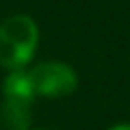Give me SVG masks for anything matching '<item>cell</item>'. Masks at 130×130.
<instances>
[{"instance_id":"6da1fadb","label":"cell","mask_w":130,"mask_h":130,"mask_svg":"<svg viewBox=\"0 0 130 130\" xmlns=\"http://www.w3.org/2000/svg\"><path fill=\"white\" fill-rule=\"evenodd\" d=\"M39 45V26L26 14H14L0 22V65L14 71L30 63Z\"/></svg>"},{"instance_id":"7a4b0ae2","label":"cell","mask_w":130,"mask_h":130,"mask_svg":"<svg viewBox=\"0 0 130 130\" xmlns=\"http://www.w3.org/2000/svg\"><path fill=\"white\" fill-rule=\"evenodd\" d=\"M28 75L35 95L41 98H65L71 95L79 85L75 69L61 61H43L35 65Z\"/></svg>"},{"instance_id":"3957f363","label":"cell","mask_w":130,"mask_h":130,"mask_svg":"<svg viewBox=\"0 0 130 130\" xmlns=\"http://www.w3.org/2000/svg\"><path fill=\"white\" fill-rule=\"evenodd\" d=\"M2 95H4V100H10V102L32 104V100H35L37 95H35V89H32V81H30L28 71H24V69H14V71H10V73L4 77Z\"/></svg>"},{"instance_id":"277c9868","label":"cell","mask_w":130,"mask_h":130,"mask_svg":"<svg viewBox=\"0 0 130 130\" xmlns=\"http://www.w3.org/2000/svg\"><path fill=\"white\" fill-rule=\"evenodd\" d=\"M0 120L10 130H28V124H30V104L2 100Z\"/></svg>"},{"instance_id":"5b68a950","label":"cell","mask_w":130,"mask_h":130,"mask_svg":"<svg viewBox=\"0 0 130 130\" xmlns=\"http://www.w3.org/2000/svg\"><path fill=\"white\" fill-rule=\"evenodd\" d=\"M106 130H130V124H126V122H120V124H112V126H108Z\"/></svg>"},{"instance_id":"8992f818","label":"cell","mask_w":130,"mask_h":130,"mask_svg":"<svg viewBox=\"0 0 130 130\" xmlns=\"http://www.w3.org/2000/svg\"><path fill=\"white\" fill-rule=\"evenodd\" d=\"M39 130H49V128H39Z\"/></svg>"}]
</instances>
